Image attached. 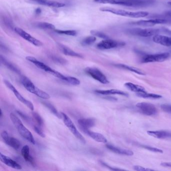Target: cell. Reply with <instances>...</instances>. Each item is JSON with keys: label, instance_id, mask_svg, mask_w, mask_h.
Returning a JSON list of instances; mask_svg holds the SVG:
<instances>
[{"label": "cell", "instance_id": "1", "mask_svg": "<svg viewBox=\"0 0 171 171\" xmlns=\"http://www.w3.org/2000/svg\"><path fill=\"white\" fill-rule=\"evenodd\" d=\"M10 117L13 124H14L21 136L29 141L30 143L35 145L36 144V141L34 137L29 130L24 126V125L23 124L20 118L12 113L10 114Z\"/></svg>", "mask_w": 171, "mask_h": 171}, {"label": "cell", "instance_id": "2", "mask_svg": "<svg viewBox=\"0 0 171 171\" xmlns=\"http://www.w3.org/2000/svg\"><path fill=\"white\" fill-rule=\"evenodd\" d=\"M21 82L25 88L30 93L34 94L42 99H48L50 98V95L49 94L36 87L32 82L26 76H22L21 78Z\"/></svg>", "mask_w": 171, "mask_h": 171}, {"label": "cell", "instance_id": "3", "mask_svg": "<svg viewBox=\"0 0 171 171\" xmlns=\"http://www.w3.org/2000/svg\"><path fill=\"white\" fill-rule=\"evenodd\" d=\"M100 10L102 12H107L111 13L115 15H119L121 16L133 18H139L148 16L149 13L145 11H139V12H130L125 11L123 10L117 9L109 7H103L100 8Z\"/></svg>", "mask_w": 171, "mask_h": 171}, {"label": "cell", "instance_id": "4", "mask_svg": "<svg viewBox=\"0 0 171 171\" xmlns=\"http://www.w3.org/2000/svg\"><path fill=\"white\" fill-rule=\"evenodd\" d=\"M61 114L63 122L65 125L67 126V128L70 129V131L71 132V133L74 134V136L78 139L82 143L86 144V140L83 137L82 135L79 132L78 130L77 129L76 126L75 125L74 122H72V121L71 120L70 117H68L66 114H65V113L61 112Z\"/></svg>", "mask_w": 171, "mask_h": 171}, {"label": "cell", "instance_id": "5", "mask_svg": "<svg viewBox=\"0 0 171 171\" xmlns=\"http://www.w3.org/2000/svg\"><path fill=\"white\" fill-rule=\"evenodd\" d=\"M128 33L133 35L139 36L141 37H148L153 36L157 34H161V28L159 29H140L136 28L128 30Z\"/></svg>", "mask_w": 171, "mask_h": 171}, {"label": "cell", "instance_id": "6", "mask_svg": "<svg viewBox=\"0 0 171 171\" xmlns=\"http://www.w3.org/2000/svg\"><path fill=\"white\" fill-rule=\"evenodd\" d=\"M85 72L88 75L102 84H108L109 82L105 75L97 68L95 67H87Z\"/></svg>", "mask_w": 171, "mask_h": 171}, {"label": "cell", "instance_id": "7", "mask_svg": "<svg viewBox=\"0 0 171 171\" xmlns=\"http://www.w3.org/2000/svg\"><path fill=\"white\" fill-rule=\"evenodd\" d=\"M4 82L6 86H7V87L11 90V91L13 93L15 97H16L23 104L25 105L27 107H28L30 110L33 111L34 109V106L33 104L30 101H28L26 98H25L20 93L19 91L17 90L16 88L14 87V86L10 82H9L8 80L5 79L4 80Z\"/></svg>", "mask_w": 171, "mask_h": 171}, {"label": "cell", "instance_id": "8", "mask_svg": "<svg viewBox=\"0 0 171 171\" xmlns=\"http://www.w3.org/2000/svg\"><path fill=\"white\" fill-rule=\"evenodd\" d=\"M169 23H171V20L170 19H160V18L150 19L148 20H141L137 22L130 23V24L132 25L143 26V27H152L156 24Z\"/></svg>", "mask_w": 171, "mask_h": 171}, {"label": "cell", "instance_id": "9", "mask_svg": "<svg viewBox=\"0 0 171 171\" xmlns=\"http://www.w3.org/2000/svg\"><path fill=\"white\" fill-rule=\"evenodd\" d=\"M120 5L129 7H146L153 4V0H119Z\"/></svg>", "mask_w": 171, "mask_h": 171}, {"label": "cell", "instance_id": "10", "mask_svg": "<svg viewBox=\"0 0 171 171\" xmlns=\"http://www.w3.org/2000/svg\"><path fill=\"white\" fill-rule=\"evenodd\" d=\"M136 107L146 116H151L156 114L157 109L153 104L148 102H139L136 105Z\"/></svg>", "mask_w": 171, "mask_h": 171}, {"label": "cell", "instance_id": "11", "mask_svg": "<svg viewBox=\"0 0 171 171\" xmlns=\"http://www.w3.org/2000/svg\"><path fill=\"white\" fill-rule=\"evenodd\" d=\"M170 56L169 53H162L155 54L147 55L145 56L142 59V62L149 63L156 62H163L167 60Z\"/></svg>", "mask_w": 171, "mask_h": 171}, {"label": "cell", "instance_id": "12", "mask_svg": "<svg viewBox=\"0 0 171 171\" xmlns=\"http://www.w3.org/2000/svg\"><path fill=\"white\" fill-rule=\"evenodd\" d=\"M14 30H15V31L16 32L17 34H18L22 38L30 42L36 46L40 47L42 46L43 45V43L41 41L33 37L30 34H29L27 32H26L25 31L23 30L22 29L19 27H16L14 29Z\"/></svg>", "mask_w": 171, "mask_h": 171}, {"label": "cell", "instance_id": "13", "mask_svg": "<svg viewBox=\"0 0 171 171\" xmlns=\"http://www.w3.org/2000/svg\"><path fill=\"white\" fill-rule=\"evenodd\" d=\"M125 45V43L124 42H117L115 40L107 39L98 43L97 44V47L98 49L101 50H107L113 49L117 47L122 46Z\"/></svg>", "mask_w": 171, "mask_h": 171}, {"label": "cell", "instance_id": "14", "mask_svg": "<svg viewBox=\"0 0 171 171\" xmlns=\"http://www.w3.org/2000/svg\"><path fill=\"white\" fill-rule=\"evenodd\" d=\"M1 137L6 144L16 150H18L21 146L20 142L18 139L12 137L6 130L2 132Z\"/></svg>", "mask_w": 171, "mask_h": 171}, {"label": "cell", "instance_id": "15", "mask_svg": "<svg viewBox=\"0 0 171 171\" xmlns=\"http://www.w3.org/2000/svg\"><path fill=\"white\" fill-rule=\"evenodd\" d=\"M26 59V60L29 61L30 62L32 63L33 64H34L38 68H39L40 70H43L45 72L49 73L50 74L52 75L53 72H54L55 70H53L52 68L44 64V63L37 60V59L35 58V57H32V56H27Z\"/></svg>", "mask_w": 171, "mask_h": 171}, {"label": "cell", "instance_id": "16", "mask_svg": "<svg viewBox=\"0 0 171 171\" xmlns=\"http://www.w3.org/2000/svg\"><path fill=\"white\" fill-rule=\"evenodd\" d=\"M0 160L6 166L11 167L12 168L16 170H21L22 169V166L17 162L2 153H0Z\"/></svg>", "mask_w": 171, "mask_h": 171}, {"label": "cell", "instance_id": "17", "mask_svg": "<svg viewBox=\"0 0 171 171\" xmlns=\"http://www.w3.org/2000/svg\"><path fill=\"white\" fill-rule=\"evenodd\" d=\"M153 40L156 43L167 47H171V37L157 34L153 36Z\"/></svg>", "mask_w": 171, "mask_h": 171}, {"label": "cell", "instance_id": "18", "mask_svg": "<svg viewBox=\"0 0 171 171\" xmlns=\"http://www.w3.org/2000/svg\"><path fill=\"white\" fill-rule=\"evenodd\" d=\"M78 123L80 129L82 131L89 129L95 125V120L93 118H81L78 120Z\"/></svg>", "mask_w": 171, "mask_h": 171}, {"label": "cell", "instance_id": "19", "mask_svg": "<svg viewBox=\"0 0 171 171\" xmlns=\"http://www.w3.org/2000/svg\"><path fill=\"white\" fill-rule=\"evenodd\" d=\"M35 3L43 6L54 8H62L65 6V4L52 0H32Z\"/></svg>", "mask_w": 171, "mask_h": 171}, {"label": "cell", "instance_id": "20", "mask_svg": "<svg viewBox=\"0 0 171 171\" xmlns=\"http://www.w3.org/2000/svg\"><path fill=\"white\" fill-rule=\"evenodd\" d=\"M83 132L96 141L102 143H106L107 142L106 137L101 133L92 132L89 129L84 130Z\"/></svg>", "mask_w": 171, "mask_h": 171}, {"label": "cell", "instance_id": "21", "mask_svg": "<svg viewBox=\"0 0 171 171\" xmlns=\"http://www.w3.org/2000/svg\"><path fill=\"white\" fill-rule=\"evenodd\" d=\"M147 133L157 139H166L171 137V133L165 130H148Z\"/></svg>", "mask_w": 171, "mask_h": 171}, {"label": "cell", "instance_id": "22", "mask_svg": "<svg viewBox=\"0 0 171 171\" xmlns=\"http://www.w3.org/2000/svg\"><path fill=\"white\" fill-rule=\"evenodd\" d=\"M57 46L59 49L64 54L67 56H70L71 57H78V58H83V56L82 55L79 53H77L76 52L72 50L70 48L66 46L65 45L58 43L57 44Z\"/></svg>", "mask_w": 171, "mask_h": 171}, {"label": "cell", "instance_id": "23", "mask_svg": "<svg viewBox=\"0 0 171 171\" xmlns=\"http://www.w3.org/2000/svg\"><path fill=\"white\" fill-rule=\"evenodd\" d=\"M95 93L98 94L102 95H113V94H118V95H122L126 97L128 94L127 93H125L124 91L120 90L111 89L109 90H96Z\"/></svg>", "mask_w": 171, "mask_h": 171}, {"label": "cell", "instance_id": "24", "mask_svg": "<svg viewBox=\"0 0 171 171\" xmlns=\"http://www.w3.org/2000/svg\"><path fill=\"white\" fill-rule=\"evenodd\" d=\"M106 147L108 149L112 151L113 152L117 154L126 155V156H133V151L129 150V149H123L117 148V147H115L114 145H111L109 144L106 145Z\"/></svg>", "mask_w": 171, "mask_h": 171}, {"label": "cell", "instance_id": "25", "mask_svg": "<svg viewBox=\"0 0 171 171\" xmlns=\"http://www.w3.org/2000/svg\"><path fill=\"white\" fill-rule=\"evenodd\" d=\"M21 154L25 160L26 162L30 163L32 165L34 166L35 163L34 159L31 156L30 153V148L28 145H25L21 149Z\"/></svg>", "mask_w": 171, "mask_h": 171}, {"label": "cell", "instance_id": "26", "mask_svg": "<svg viewBox=\"0 0 171 171\" xmlns=\"http://www.w3.org/2000/svg\"><path fill=\"white\" fill-rule=\"evenodd\" d=\"M125 86L126 88H128V89L132 92L136 93H147L144 87L137 84H133L132 82H126L125 83Z\"/></svg>", "mask_w": 171, "mask_h": 171}, {"label": "cell", "instance_id": "27", "mask_svg": "<svg viewBox=\"0 0 171 171\" xmlns=\"http://www.w3.org/2000/svg\"><path fill=\"white\" fill-rule=\"evenodd\" d=\"M115 66L117 67H119V68H123L125 70H128L134 72V73H136L137 74L141 75H145V73L144 72V71L140 70L139 68L135 67L130 66L123 64H116Z\"/></svg>", "mask_w": 171, "mask_h": 171}, {"label": "cell", "instance_id": "28", "mask_svg": "<svg viewBox=\"0 0 171 171\" xmlns=\"http://www.w3.org/2000/svg\"><path fill=\"white\" fill-rule=\"evenodd\" d=\"M1 61L5 66L7 67V68H9L10 70L12 71L13 72H15L17 74H21L20 71L15 66V65H13L12 63L10 62L9 61L6 60L4 57H3L2 56H1Z\"/></svg>", "mask_w": 171, "mask_h": 171}, {"label": "cell", "instance_id": "29", "mask_svg": "<svg viewBox=\"0 0 171 171\" xmlns=\"http://www.w3.org/2000/svg\"><path fill=\"white\" fill-rule=\"evenodd\" d=\"M42 102L48 109H49V110L53 114H54L56 117H57L59 118H62L61 113H59L58 111H57V109H56L55 107L53 105H52L51 103L48 102L42 101Z\"/></svg>", "mask_w": 171, "mask_h": 171}, {"label": "cell", "instance_id": "30", "mask_svg": "<svg viewBox=\"0 0 171 171\" xmlns=\"http://www.w3.org/2000/svg\"><path fill=\"white\" fill-rule=\"evenodd\" d=\"M136 95L140 97L145 98H152V99H160L162 97L161 95L157 94L149 93H137Z\"/></svg>", "mask_w": 171, "mask_h": 171}, {"label": "cell", "instance_id": "31", "mask_svg": "<svg viewBox=\"0 0 171 171\" xmlns=\"http://www.w3.org/2000/svg\"><path fill=\"white\" fill-rule=\"evenodd\" d=\"M36 26L42 29L55 30V27L54 25L47 22H38L36 23Z\"/></svg>", "mask_w": 171, "mask_h": 171}, {"label": "cell", "instance_id": "32", "mask_svg": "<svg viewBox=\"0 0 171 171\" xmlns=\"http://www.w3.org/2000/svg\"><path fill=\"white\" fill-rule=\"evenodd\" d=\"M96 37L94 36H88L84 38V39L82 40L81 43L83 46H88L91 45V44H93L96 41Z\"/></svg>", "mask_w": 171, "mask_h": 171}, {"label": "cell", "instance_id": "33", "mask_svg": "<svg viewBox=\"0 0 171 171\" xmlns=\"http://www.w3.org/2000/svg\"><path fill=\"white\" fill-rule=\"evenodd\" d=\"M55 32L58 34H64L66 35L72 36L77 35L78 34V32L75 30H62L55 29Z\"/></svg>", "mask_w": 171, "mask_h": 171}, {"label": "cell", "instance_id": "34", "mask_svg": "<svg viewBox=\"0 0 171 171\" xmlns=\"http://www.w3.org/2000/svg\"><path fill=\"white\" fill-rule=\"evenodd\" d=\"M95 3L100 4H109L113 5H120L118 0H93Z\"/></svg>", "mask_w": 171, "mask_h": 171}, {"label": "cell", "instance_id": "35", "mask_svg": "<svg viewBox=\"0 0 171 171\" xmlns=\"http://www.w3.org/2000/svg\"><path fill=\"white\" fill-rule=\"evenodd\" d=\"M33 117L34 118V120L36 122H37L39 126H41L43 125V118L41 117V116L38 114V113L36 112H33L32 113Z\"/></svg>", "mask_w": 171, "mask_h": 171}, {"label": "cell", "instance_id": "36", "mask_svg": "<svg viewBox=\"0 0 171 171\" xmlns=\"http://www.w3.org/2000/svg\"><path fill=\"white\" fill-rule=\"evenodd\" d=\"M66 82L71 84L72 86H77L80 84V82L79 79L74 77L71 76H67Z\"/></svg>", "mask_w": 171, "mask_h": 171}, {"label": "cell", "instance_id": "37", "mask_svg": "<svg viewBox=\"0 0 171 171\" xmlns=\"http://www.w3.org/2000/svg\"><path fill=\"white\" fill-rule=\"evenodd\" d=\"M91 34L93 36H94L95 37H99V38H102L104 39H109V37L103 33L97 31V30H91L90 31Z\"/></svg>", "mask_w": 171, "mask_h": 171}, {"label": "cell", "instance_id": "38", "mask_svg": "<svg viewBox=\"0 0 171 171\" xmlns=\"http://www.w3.org/2000/svg\"><path fill=\"white\" fill-rule=\"evenodd\" d=\"M141 147L144 148V149H148L149 151L153 152L159 153H163V151L162 149L156 148H154V147H150V146L145 145H141Z\"/></svg>", "mask_w": 171, "mask_h": 171}, {"label": "cell", "instance_id": "39", "mask_svg": "<svg viewBox=\"0 0 171 171\" xmlns=\"http://www.w3.org/2000/svg\"><path fill=\"white\" fill-rule=\"evenodd\" d=\"M34 130L41 137L43 138L45 137V133H44L43 130H42L41 128H40L39 126H34Z\"/></svg>", "mask_w": 171, "mask_h": 171}, {"label": "cell", "instance_id": "40", "mask_svg": "<svg viewBox=\"0 0 171 171\" xmlns=\"http://www.w3.org/2000/svg\"><path fill=\"white\" fill-rule=\"evenodd\" d=\"M51 58L53 61H55L56 62L59 63L60 64H65V63L66 62V60H65L64 59L61 57L56 56H52Z\"/></svg>", "mask_w": 171, "mask_h": 171}, {"label": "cell", "instance_id": "41", "mask_svg": "<svg viewBox=\"0 0 171 171\" xmlns=\"http://www.w3.org/2000/svg\"><path fill=\"white\" fill-rule=\"evenodd\" d=\"M161 109L164 112L171 114V105L163 104L161 105Z\"/></svg>", "mask_w": 171, "mask_h": 171}, {"label": "cell", "instance_id": "42", "mask_svg": "<svg viewBox=\"0 0 171 171\" xmlns=\"http://www.w3.org/2000/svg\"><path fill=\"white\" fill-rule=\"evenodd\" d=\"M133 169L136 171H153V170L151 169L145 168L144 167L140 166H134L133 167Z\"/></svg>", "mask_w": 171, "mask_h": 171}, {"label": "cell", "instance_id": "43", "mask_svg": "<svg viewBox=\"0 0 171 171\" xmlns=\"http://www.w3.org/2000/svg\"><path fill=\"white\" fill-rule=\"evenodd\" d=\"M161 34H165L166 35H168L169 36L171 37V30H169L168 29L162 28H161Z\"/></svg>", "mask_w": 171, "mask_h": 171}, {"label": "cell", "instance_id": "44", "mask_svg": "<svg viewBox=\"0 0 171 171\" xmlns=\"http://www.w3.org/2000/svg\"><path fill=\"white\" fill-rule=\"evenodd\" d=\"M100 162H101V164L103 166L106 167L107 168L109 169L110 170H113V171H119V170H123L122 169H120L118 168H113V167H110V166L108 165L106 163H105V162H102V161H101Z\"/></svg>", "mask_w": 171, "mask_h": 171}, {"label": "cell", "instance_id": "45", "mask_svg": "<svg viewBox=\"0 0 171 171\" xmlns=\"http://www.w3.org/2000/svg\"><path fill=\"white\" fill-rule=\"evenodd\" d=\"M161 165L163 167L171 168V163L170 162H163L161 164Z\"/></svg>", "mask_w": 171, "mask_h": 171}, {"label": "cell", "instance_id": "46", "mask_svg": "<svg viewBox=\"0 0 171 171\" xmlns=\"http://www.w3.org/2000/svg\"><path fill=\"white\" fill-rule=\"evenodd\" d=\"M41 12H42V11H41V10L40 8H37L36 9L35 13L36 14H41Z\"/></svg>", "mask_w": 171, "mask_h": 171}, {"label": "cell", "instance_id": "47", "mask_svg": "<svg viewBox=\"0 0 171 171\" xmlns=\"http://www.w3.org/2000/svg\"><path fill=\"white\" fill-rule=\"evenodd\" d=\"M165 15L167 16L170 17H171V11H167L165 13Z\"/></svg>", "mask_w": 171, "mask_h": 171}, {"label": "cell", "instance_id": "48", "mask_svg": "<svg viewBox=\"0 0 171 171\" xmlns=\"http://www.w3.org/2000/svg\"><path fill=\"white\" fill-rule=\"evenodd\" d=\"M168 4L170 5L171 6V2H168Z\"/></svg>", "mask_w": 171, "mask_h": 171}, {"label": "cell", "instance_id": "49", "mask_svg": "<svg viewBox=\"0 0 171 171\" xmlns=\"http://www.w3.org/2000/svg\"><path fill=\"white\" fill-rule=\"evenodd\" d=\"M2 116H3V114H2V111H1V117H2Z\"/></svg>", "mask_w": 171, "mask_h": 171}]
</instances>
